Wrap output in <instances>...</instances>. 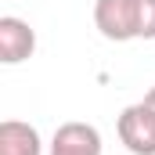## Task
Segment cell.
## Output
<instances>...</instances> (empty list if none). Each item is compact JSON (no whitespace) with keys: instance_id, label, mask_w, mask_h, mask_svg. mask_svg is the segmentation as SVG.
<instances>
[{"instance_id":"6da1fadb","label":"cell","mask_w":155,"mask_h":155,"mask_svg":"<svg viewBox=\"0 0 155 155\" xmlns=\"http://www.w3.org/2000/svg\"><path fill=\"white\" fill-rule=\"evenodd\" d=\"M94 25L112 43L137 40V0H94Z\"/></svg>"},{"instance_id":"7a4b0ae2","label":"cell","mask_w":155,"mask_h":155,"mask_svg":"<svg viewBox=\"0 0 155 155\" xmlns=\"http://www.w3.org/2000/svg\"><path fill=\"white\" fill-rule=\"evenodd\" d=\"M119 141L126 144L130 155H155V108L144 101L123 108L119 116Z\"/></svg>"},{"instance_id":"3957f363","label":"cell","mask_w":155,"mask_h":155,"mask_svg":"<svg viewBox=\"0 0 155 155\" xmlns=\"http://www.w3.org/2000/svg\"><path fill=\"white\" fill-rule=\"evenodd\" d=\"M33 51H36L33 25L15 18V15H4L0 18V61L4 65H18V61L33 58Z\"/></svg>"},{"instance_id":"277c9868","label":"cell","mask_w":155,"mask_h":155,"mask_svg":"<svg viewBox=\"0 0 155 155\" xmlns=\"http://www.w3.org/2000/svg\"><path fill=\"white\" fill-rule=\"evenodd\" d=\"M51 155H101V134L90 123H61L54 130Z\"/></svg>"},{"instance_id":"5b68a950","label":"cell","mask_w":155,"mask_h":155,"mask_svg":"<svg viewBox=\"0 0 155 155\" xmlns=\"http://www.w3.org/2000/svg\"><path fill=\"white\" fill-rule=\"evenodd\" d=\"M43 144H40L36 126L22 123V119H4L0 123V155H40Z\"/></svg>"},{"instance_id":"8992f818","label":"cell","mask_w":155,"mask_h":155,"mask_svg":"<svg viewBox=\"0 0 155 155\" xmlns=\"http://www.w3.org/2000/svg\"><path fill=\"white\" fill-rule=\"evenodd\" d=\"M137 40H155V0H137Z\"/></svg>"},{"instance_id":"52a82bcc","label":"cell","mask_w":155,"mask_h":155,"mask_svg":"<svg viewBox=\"0 0 155 155\" xmlns=\"http://www.w3.org/2000/svg\"><path fill=\"white\" fill-rule=\"evenodd\" d=\"M144 105H148V108H155V87L148 90V94H144Z\"/></svg>"}]
</instances>
